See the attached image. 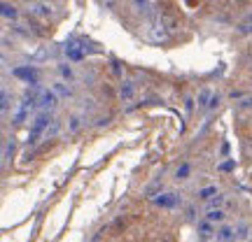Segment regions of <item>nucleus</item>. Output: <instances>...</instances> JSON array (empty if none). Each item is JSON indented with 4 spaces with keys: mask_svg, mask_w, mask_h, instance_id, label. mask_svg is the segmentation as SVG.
Returning <instances> with one entry per match:
<instances>
[{
    "mask_svg": "<svg viewBox=\"0 0 252 242\" xmlns=\"http://www.w3.org/2000/svg\"><path fill=\"white\" fill-rule=\"evenodd\" d=\"M12 75H14L17 80H24L26 84H31V86H37V70L33 65H19V68L12 70Z\"/></svg>",
    "mask_w": 252,
    "mask_h": 242,
    "instance_id": "f257e3e1",
    "label": "nucleus"
},
{
    "mask_svg": "<svg viewBox=\"0 0 252 242\" xmlns=\"http://www.w3.org/2000/svg\"><path fill=\"white\" fill-rule=\"evenodd\" d=\"M159 19H161V26L166 28L168 33H178V30H180V19L175 17L171 9H161V17Z\"/></svg>",
    "mask_w": 252,
    "mask_h": 242,
    "instance_id": "f03ea898",
    "label": "nucleus"
},
{
    "mask_svg": "<svg viewBox=\"0 0 252 242\" xmlns=\"http://www.w3.org/2000/svg\"><path fill=\"white\" fill-rule=\"evenodd\" d=\"M49 124H54V119L49 117V112H40L35 117V121H33V133H37V135H45L47 131H49Z\"/></svg>",
    "mask_w": 252,
    "mask_h": 242,
    "instance_id": "7ed1b4c3",
    "label": "nucleus"
},
{
    "mask_svg": "<svg viewBox=\"0 0 252 242\" xmlns=\"http://www.w3.org/2000/svg\"><path fill=\"white\" fill-rule=\"evenodd\" d=\"M157 207H166V210H173V207H178L182 203L180 196L178 193H161V196H157L152 200Z\"/></svg>",
    "mask_w": 252,
    "mask_h": 242,
    "instance_id": "20e7f679",
    "label": "nucleus"
},
{
    "mask_svg": "<svg viewBox=\"0 0 252 242\" xmlns=\"http://www.w3.org/2000/svg\"><path fill=\"white\" fill-rule=\"evenodd\" d=\"M56 105H59V96H56L54 91H42V93H40L37 108L42 109V112H49V109H54Z\"/></svg>",
    "mask_w": 252,
    "mask_h": 242,
    "instance_id": "39448f33",
    "label": "nucleus"
},
{
    "mask_svg": "<svg viewBox=\"0 0 252 242\" xmlns=\"http://www.w3.org/2000/svg\"><path fill=\"white\" fill-rule=\"evenodd\" d=\"M215 238H217V242H236V226L222 224L217 228Z\"/></svg>",
    "mask_w": 252,
    "mask_h": 242,
    "instance_id": "423d86ee",
    "label": "nucleus"
},
{
    "mask_svg": "<svg viewBox=\"0 0 252 242\" xmlns=\"http://www.w3.org/2000/svg\"><path fill=\"white\" fill-rule=\"evenodd\" d=\"M161 191H163V182L161 180H154V182H150L147 187L143 188V196L145 198H157V196H161Z\"/></svg>",
    "mask_w": 252,
    "mask_h": 242,
    "instance_id": "0eeeda50",
    "label": "nucleus"
},
{
    "mask_svg": "<svg viewBox=\"0 0 252 242\" xmlns=\"http://www.w3.org/2000/svg\"><path fill=\"white\" fill-rule=\"evenodd\" d=\"M133 96H135V84L131 80H122V84H119V98L131 100Z\"/></svg>",
    "mask_w": 252,
    "mask_h": 242,
    "instance_id": "6e6552de",
    "label": "nucleus"
},
{
    "mask_svg": "<svg viewBox=\"0 0 252 242\" xmlns=\"http://www.w3.org/2000/svg\"><path fill=\"white\" fill-rule=\"evenodd\" d=\"M191 177V165L189 163H180L178 168H175V172H173V180L175 182H185Z\"/></svg>",
    "mask_w": 252,
    "mask_h": 242,
    "instance_id": "1a4fd4ad",
    "label": "nucleus"
},
{
    "mask_svg": "<svg viewBox=\"0 0 252 242\" xmlns=\"http://www.w3.org/2000/svg\"><path fill=\"white\" fill-rule=\"evenodd\" d=\"M65 56L70 58V61H82L84 58V54H82V47H77L75 42H65Z\"/></svg>",
    "mask_w": 252,
    "mask_h": 242,
    "instance_id": "9d476101",
    "label": "nucleus"
},
{
    "mask_svg": "<svg viewBox=\"0 0 252 242\" xmlns=\"http://www.w3.org/2000/svg\"><path fill=\"white\" fill-rule=\"evenodd\" d=\"M217 231H215V224H210V221H201L198 224V235H201V240H208V238H213Z\"/></svg>",
    "mask_w": 252,
    "mask_h": 242,
    "instance_id": "9b49d317",
    "label": "nucleus"
},
{
    "mask_svg": "<svg viewBox=\"0 0 252 242\" xmlns=\"http://www.w3.org/2000/svg\"><path fill=\"white\" fill-rule=\"evenodd\" d=\"M206 219L210 221V224H224L226 215H224V210H208Z\"/></svg>",
    "mask_w": 252,
    "mask_h": 242,
    "instance_id": "f8f14e48",
    "label": "nucleus"
},
{
    "mask_svg": "<svg viewBox=\"0 0 252 242\" xmlns=\"http://www.w3.org/2000/svg\"><path fill=\"white\" fill-rule=\"evenodd\" d=\"M217 193H220V191H217V187H213V184H210V187H203L198 191V200H206L208 203V200H213Z\"/></svg>",
    "mask_w": 252,
    "mask_h": 242,
    "instance_id": "ddd939ff",
    "label": "nucleus"
},
{
    "mask_svg": "<svg viewBox=\"0 0 252 242\" xmlns=\"http://www.w3.org/2000/svg\"><path fill=\"white\" fill-rule=\"evenodd\" d=\"M250 238V224H238L236 226V242H245Z\"/></svg>",
    "mask_w": 252,
    "mask_h": 242,
    "instance_id": "4468645a",
    "label": "nucleus"
},
{
    "mask_svg": "<svg viewBox=\"0 0 252 242\" xmlns=\"http://www.w3.org/2000/svg\"><path fill=\"white\" fill-rule=\"evenodd\" d=\"M59 96V98H70L72 96V89L68 86V84H54V89H52Z\"/></svg>",
    "mask_w": 252,
    "mask_h": 242,
    "instance_id": "2eb2a0df",
    "label": "nucleus"
},
{
    "mask_svg": "<svg viewBox=\"0 0 252 242\" xmlns=\"http://www.w3.org/2000/svg\"><path fill=\"white\" fill-rule=\"evenodd\" d=\"M210 98H213V93H210L208 89H203L201 93H198V98H196L198 108H206V109H208V105H210Z\"/></svg>",
    "mask_w": 252,
    "mask_h": 242,
    "instance_id": "dca6fc26",
    "label": "nucleus"
},
{
    "mask_svg": "<svg viewBox=\"0 0 252 242\" xmlns=\"http://www.w3.org/2000/svg\"><path fill=\"white\" fill-rule=\"evenodd\" d=\"M224 205V193H217L213 200H208V210H222Z\"/></svg>",
    "mask_w": 252,
    "mask_h": 242,
    "instance_id": "f3484780",
    "label": "nucleus"
},
{
    "mask_svg": "<svg viewBox=\"0 0 252 242\" xmlns=\"http://www.w3.org/2000/svg\"><path fill=\"white\" fill-rule=\"evenodd\" d=\"M0 12H2V17L5 19H17V9L12 7V5H9V2H2V7H0Z\"/></svg>",
    "mask_w": 252,
    "mask_h": 242,
    "instance_id": "a211bd4d",
    "label": "nucleus"
},
{
    "mask_svg": "<svg viewBox=\"0 0 252 242\" xmlns=\"http://www.w3.org/2000/svg\"><path fill=\"white\" fill-rule=\"evenodd\" d=\"M82 126V119L80 117H70V121H68V133H77Z\"/></svg>",
    "mask_w": 252,
    "mask_h": 242,
    "instance_id": "6ab92c4d",
    "label": "nucleus"
},
{
    "mask_svg": "<svg viewBox=\"0 0 252 242\" xmlns=\"http://www.w3.org/2000/svg\"><path fill=\"white\" fill-rule=\"evenodd\" d=\"M59 72H61V77H65V80H72V68L68 63H61V65H59Z\"/></svg>",
    "mask_w": 252,
    "mask_h": 242,
    "instance_id": "aec40b11",
    "label": "nucleus"
},
{
    "mask_svg": "<svg viewBox=\"0 0 252 242\" xmlns=\"http://www.w3.org/2000/svg\"><path fill=\"white\" fill-rule=\"evenodd\" d=\"M12 154H14V137H9L7 144H5V163L12 159Z\"/></svg>",
    "mask_w": 252,
    "mask_h": 242,
    "instance_id": "412c9836",
    "label": "nucleus"
},
{
    "mask_svg": "<svg viewBox=\"0 0 252 242\" xmlns=\"http://www.w3.org/2000/svg\"><path fill=\"white\" fill-rule=\"evenodd\" d=\"M28 117V109H24V108H21V109H19V112H17V114H14V119H12V121H14V124H24V119H26Z\"/></svg>",
    "mask_w": 252,
    "mask_h": 242,
    "instance_id": "4be33fe9",
    "label": "nucleus"
},
{
    "mask_svg": "<svg viewBox=\"0 0 252 242\" xmlns=\"http://www.w3.org/2000/svg\"><path fill=\"white\" fill-rule=\"evenodd\" d=\"M0 109H2V114L9 109V93L5 89H2V103H0Z\"/></svg>",
    "mask_w": 252,
    "mask_h": 242,
    "instance_id": "5701e85b",
    "label": "nucleus"
},
{
    "mask_svg": "<svg viewBox=\"0 0 252 242\" xmlns=\"http://www.w3.org/2000/svg\"><path fill=\"white\" fill-rule=\"evenodd\" d=\"M220 103H222V96H220V93H213V98H210V105H208V109H217V108H220Z\"/></svg>",
    "mask_w": 252,
    "mask_h": 242,
    "instance_id": "b1692460",
    "label": "nucleus"
},
{
    "mask_svg": "<svg viewBox=\"0 0 252 242\" xmlns=\"http://www.w3.org/2000/svg\"><path fill=\"white\" fill-rule=\"evenodd\" d=\"M238 109H252V96H250V98H241Z\"/></svg>",
    "mask_w": 252,
    "mask_h": 242,
    "instance_id": "393cba45",
    "label": "nucleus"
},
{
    "mask_svg": "<svg viewBox=\"0 0 252 242\" xmlns=\"http://www.w3.org/2000/svg\"><path fill=\"white\" fill-rule=\"evenodd\" d=\"M35 14H40V17H49V14H52V9L47 7V5H37Z\"/></svg>",
    "mask_w": 252,
    "mask_h": 242,
    "instance_id": "a878e982",
    "label": "nucleus"
},
{
    "mask_svg": "<svg viewBox=\"0 0 252 242\" xmlns=\"http://www.w3.org/2000/svg\"><path fill=\"white\" fill-rule=\"evenodd\" d=\"M238 30H241L243 35H252V24H241V26H238Z\"/></svg>",
    "mask_w": 252,
    "mask_h": 242,
    "instance_id": "bb28decb",
    "label": "nucleus"
},
{
    "mask_svg": "<svg viewBox=\"0 0 252 242\" xmlns=\"http://www.w3.org/2000/svg\"><path fill=\"white\" fill-rule=\"evenodd\" d=\"M112 72H115L117 77H122V63L115 61V58H112Z\"/></svg>",
    "mask_w": 252,
    "mask_h": 242,
    "instance_id": "cd10ccee",
    "label": "nucleus"
},
{
    "mask_svg": "<svg viewBox=\"0 0 252 242\" xmlns=\"http://www.w3.org/2000/svg\"><path fill=\"white\" fill-rule=\"evenodd\" d=\"M56 131H59V121H54V124H52V128L47 131V137H54Z\"/></svg>",
    "mask_w": 252,
    "mask_h": 242,
    "instance_id": "c85d7f7f",
    "label": "nucleus"
},
{
    "mask_svg": "<svg viewBox=\"0 0 252 242\" xmlns=\"http://www.w3.org/2000/svg\"><path fill=\"white\" fill-rule=\"evenodd\" d=\"M185 109H187V112H194V98H185Z\"/></svg>",
    "mask_w": 252,
    "mask_h": 242,
    "instance_id": "c756f323",
    "label": "nucleus"
},
{
    "mask_svg": "<svg viewBox=\"0 0 252 242\" xmlns=\"http://www.w3.org/2000/svg\"><path fill=\"white\" fill-rule=\"evenodd\" d=\"M157 242H175V240H173V235L161 233V238H157Z\"/></svg>",
    "mask_w": 252,
    "mask_h": 242,
    "instance_id": "7c9ffc66",
    "label": "nucleus"
},
{
    "mask_svg": "<svg viewBox=\"0 0 252 242\" xmlns=\"http://www.w3.org/2000/svg\"><path fill=\"white\" fill-rule=\"evenodd\" d=\"M236 165V161H226V163H222V170H231Z\"/></svg>",
    "mask_w": 252,
    "mask_h": 242,
    "instance_id": "2f4dec72",
    "label": "nucleus"
},
{
    "mask_svg": "<svg viewBox=\"0 0 252 242\" xmlns=\"http://www.w3.org/2000/svg\"><path fill=\"white\" fill-rule=\"evenodd\" d=\"M187 219H194V216H196V210H194V207H187Z\"/></svg>",
    "mask_w": 252,
    "mask_h": 242,
    "instance_id": "473e14b6",
    "label": "nucleus"
},
{
    "mask_svg": "<svg viewBox=\"0 0 252 242\" xmlns=\"http://www.w3.org/2000/svg\"><path fill=\"white\" fill-rule=\"evenodd\" d=\"M245 152L252 154V140H248V142H245Z\"/></svg>",
    "mask_w": 252,
    "mask_h": 242,
    "instance_id": "72a5a7b5",
    "label": "nucleus"
},
{
    "mask_svg": "<svg viewBox=\"0 0 252 242\" xmlns=\"http://www.w3.org/2000/svg\"><path fill=\"white\" fill-rule=\"evenodd\" d=\"M135 5H138V7H145V5H147V0H135Z\"/></svg>",
    "mask_w": 252,
    "mask_h": 242,
    "instance_id": "f704fd0d",
    "label": "nucleus"
},
{
    "mask_svg": "<svg viewBox=\"0 0 252 242\" xmlns=\"http://www.w3.org/2000/svg\"><path fill=\"white\" fill-rule=\"evenodd\" d=\"M91 242H98V238H96V240H91Z\"/></svg>",
    "mask_w": 252,
    "mask_h": 242,
    "instance_id": "c9c22d12",
    "label": "nucleus"
},
{
    "mask_svg": "<svg viewBox=\"0 0 252 242\" xmlns=\"http://www.w3.org/2000/svg\"><path fill=\"white\" fill-rule=\"evenodd\" d=\"M201 242H208V240H201Z\"/></svg>",
    "mask_w": 252,
    "mask_h": 242,
    "instance_id": "e433bc0d",
    "label": "nucleus"
}]
</instances>
